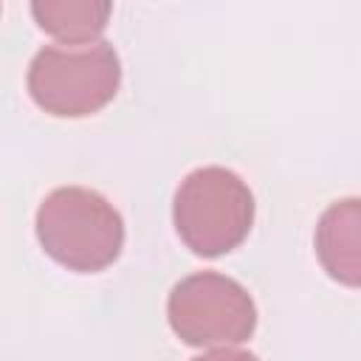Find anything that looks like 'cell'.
Wrapping results in <instances>:
<instances>
[{"mask_svg":"<svg viewBox=\"0 0 361 361\" xmlns=\"http://www.w3.org/2000/svg\"><path fill=\"white\" fill-rule=\"evenodd\" d=\"M172 220L197 257H220L237 248L254 223L248 183L226 166H200L175 189Z\"/></svg>","mask_w":361,"mask_h":361,"instance_id":"3957f363","label":"cell"},{"mask_svg":"<svg viewBox=\"0 0 361 361\" xmlns=\"http://www.w3.org/2000/svg\"><path fill=\"white\" fill-rule=\"evenodd\" d=\"M322 268L341 285L361 288V197L330 203L313 234Z\"/></svg>","mask_w":361,"mask_h":361,"instance_id":"5b68a950","label":"cell"},{"mask_svg":"<svg viewBox=\"0 0 361 361\" xmlns=\"http://www.w3.org/2000/svg\"><path fill=\"white\" fill-rule=\"evenodd\" d=\"M37 240L59 265L93 274L118 259L124 220L104 195L85 186H59L37 209Z\"/></svg>","mask_w":361,"mask_h":361,"instance_id":"6da1fadb","label":"cell"},{"mask_svg":"<svg viewBox=\"0 0 361 361\" xmlns=\"http://www.w3.org/2000/svg\"><path fill=\"white\" fill-rule=\"evenodd\" d=\"M166 319L175 336L192 347H234L251 338L257 307L237 279L217 271H197L169 290Z\"/></svg>","mask_w":361,"mask_h":361,"instance_id":"277c9868","label":"cell"},{"mask_svg":"<svg viewBox=\"0 0 361 361\" xmlns=\"http://www.w3.org/2000/svg\"><path fill=\"white\" fill-rule=\"evenodd\" d=\"M192 361H259L254 353L248 350H234V347H217V350H209L203 355H195Z\"/></svg>","mask_w":361,"mask_h":361,"instance_id":"52a82bcc","label":"cell"},{"mask_svg":"<svg viewBox=\"0 0 361 361\" xmlns=\"http://www.w3.org/2000/svg\"><path fill=\"white\" fill-rule=\"evenodd\" d=\"M28 96L59 118H82L102 110L118 90L121 62L110 42L45 45L28 65Z\"/></svg>","mask_w":361,"mask_h":361,"instance_id":"7a4b0ae2","label":"cell"},{"mask_svg":"<svg viewBox=\"0 0 361 361\" xmlns=\"http://www.w3.org/2000/svg\"><path fill=\"white\" fill-rule=\"evenodd\" d=\"M107 0H34L31 14L42 31L62 39V45L96 42L110 20Z\"/></svg>","mask_w":361,"mask_h":361,"instance_id":"8992f818","label":"cell"}]
</instances>
